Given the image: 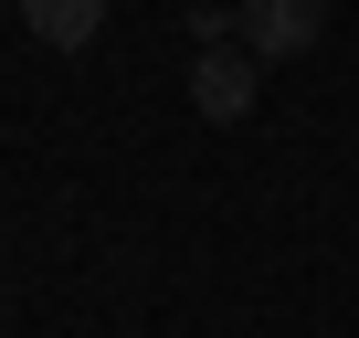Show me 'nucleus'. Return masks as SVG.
Returning <instances> with one entry per match:
<instances>
[{"mask_svg": "<svg viewBox=\"0 0 359 338\" xmlns=\"http://www.w3.org/2000/svg\"><path fill=\"white\" fill-rule=\"evenodd\" d=\"M317 22H327V0H243V11H233V43L243 53H306Z\"/></svg>", "mask_w": 359, "mask_h": 338, "instance_id": "f257e3e1", "label": "nucleus"}, {"mask_svg": "<svg viewBox=\"0 0 359 338\" xmlns=\"http://www.w3.org/2000/svg\"><path fill=\"white\" fill-rule=\"evenodd\" d=\"M191 106H201L212 127L254 116V53H243V43H201V74H191Z\"/></svg>", "mask_w": 359, "mask_h": 338, "instance_id": "f03ea898", "label": "nucleus"}, {"mask_svg": "<svg viewBox=\"0 0 359 338\" xmlns=\"http://www.w3.org/2000/svg\"><path fill=\"white\" fill-rule=\"evenodd\" d=\"M95 22H106V0H22V32H32V43H53V53H85V43H95Z\"/></svg>", "mask_w": 359, "mask_h": 338, "instance_id": "7ed1b4c3", "label": "nucleus"}]
</instances>
